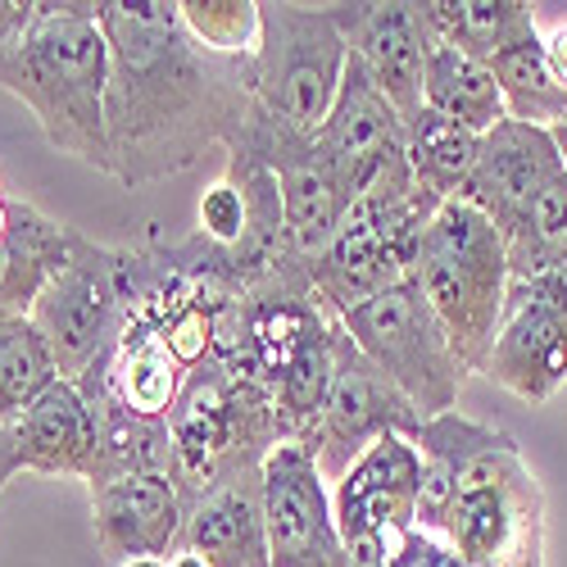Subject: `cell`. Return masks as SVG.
Masks as SVG:
<instances>
[{
  "mask_svg": "<svg viewBox=\"0 0 567 567\" xmlns=\"http://www.w3.org/2000/svg\"><path fill=\"white\" fill-rule=\"evenodd\" d=\"M177 14L214 55H250L259 41V0H177Z\"/></svg>",
  "mask_w": 567,
  "mask_h": 567,
  "instance_id": "obj_26",
  "label": "cell"
},
{
  "mask_svg": "<svg viewBox=\"0 0 567 567\" xmlns=\"http://www.w3.org/2000/svg\"><path fill=\"white\" fill-rule=\"evenodd\" d=\"M495 386L523 404H545L567 386V305L513 281L499 337L482 368Z\"/></svg>",
  "mask_w": 567,
  "mask_h": 567,
  "instance_id": "obj_14",
  "label": "cell"
},
{
  "mask_svg": "<svg viewBox=\"0 0 567 567\" xmlns=\"http://www.w3.org/2000/svg\"><path fill=\"white\" fill-rule=\"evenodd\" d=\"M110 37V177L127 192L177 177L209 146H231L255 114L250 55H214L177 0H101Z\"/></svg>",
  "mask_w": 567,
  "mask_h": 567,
  "instance_id": "obj_1",
  "label": "cell"
},
{
  "mask_svg": "<svg viewBox=\"0 0 567 567\" xmlns=\"http://www.w3.org/2000/svg\"><path fill=\"white\" fill-rule=\"evenodd\" d=\"M177 549L200 554L209 567H272L259 472H246V477H231L196 499H186Z\"/></svg>",
  "mask_w": 567,
  "mask_h": 567,
  "instance_id": "obj_18",
  "label": "cell"
},
{
  "mask_svg": "<svg viewBox=\"0 0 567 567\" xmlns=\"http://www.w3.org/2000/svg\"><path fill=\"white\" fill-rule=\"evenodd\" d=\"M123 567H168V558H132V563H123Z\"/></svg>",
  "mask_w": 567,
  "mask_h": 567,
  "instance_id": "obj_32",
  "label": "cell"
},
{
  "mask_svg": "<svg viewBox=\"0 0 567 567\" xmlns=\"http://www.w3.org/2000/svg\"><path fill=\"white\" fill-rule=\"evenodd\" d=\"M32 14V0H0V45H6Z\"/></svg>",
  "mask_w": 567,
  "mask_h": 567,
  "instance_id": "obj_29",
  "label": "cell"
},
{
  "mask_svg": "<svg viewBox=\"0 0 567 567\" xmlns=\"http://www.w3.org/2000/svg\"><path fill=\"white\" fill-rule=\"evenodd\" d=\"M491 73L499 82V96H504L508 118L532 123V127H549V132L567 123V91L549 73L545 37L540 32L513 41L504 55H495L491 60Z\"/></svg>",
  "mask_w": 567,
  "mask_h": 567,
  "instance_id": "obj_23",
  "label": "cell"
},
{
  "mask_svg": "<svg viewBox=\"0 0 567 567\" xmlns=\"http://www.w3.org/2000/svg\"><path fill=\"white\" fill-rule=\"evenodd\" d=\"M14 472H23L19 467V454H14V441H10V432L0 427V495H6V486H10V477Z\"/></svg>",
  "mask_w": 567,
  "mask_h": 567,
  "instance_id": "obj_30",
  "label": "cell"
},
{
  "mask_svg": "<svg viewBox=\"0 0 567 567\" xmlns=\"http://www.w3.org/2000/svg\"><path fill=\"white\" fill-rule=\"evenodd\" d=\"M313 146L341 182L346 200L417 192L404 146V114L377 91V82L363 73L354 55L346 64V82L332 114L313 132Z\"/></svg>",
  "mask_w": 567,
  "mask_h": 567,
  "instance_id": "obj_10",
  "label": "cell"
},
{
  "mask_svg": "<svg viewBox=\"0 0 567 567\" xmlns=\"http://www.w3.org/2000/svg\"><path fill=\"white\" fill-rule=\"evenodd\" d=\"M69 231L73 227H60L28 200L0 192V318L32 313L45 281L69 259Z\"/></svg>",
  "mask_w": 567,
  "mask_h": 567,
  "instance_id": "obj_19",
  "label": "cell"
},
{
  "mask_svg": "<svg viewBox=\"0 0 567 567\" xmlns=\"http://www.w3.org/2000/svg\"><path fill=\"white\" fill-rule=\"evenodd\" d=\"M55 382L60 363L32 318H0V427H14Z\"/></svg>",
  "mask_w": 567,
  "mask_h": 567,
  "instance_id": "obj_24",
  "label": "cell"
},
{
  "mask_svg": "<svg viewBox=\"0 0 567 567\" xmlns=\"http://www.w3.org/2000/svg\"><path fill=\"white\" fill-rule=\"evenodd\" d=\"M168 436L182 504L231 477L259 472L277 445H287L272 391L218 359L192 372L177 409L168 413Z\"/></svg>",
  "mask_w": 567,
  "mask_h": 567,
  "instance_id": "obj_4",
  "label": "cell"
},
{
  "mask_svg": "<svg viewBox=\"0 0 567 567\" xmlns=\"http://www.w3.org/2000/svg\"><path fill=\"white\" fill-rule=\"evenodd\" d=\"M554 136H558V151H563V159H567V123H563V127H554Z\"/></svg>",
  "mask_w": 567,
  "mask_h": 567,
  "instance_id": "obj_33",
  "label": "cell"
},
{
  "mask_svg": "<svg viewBox=\"0 0 567 567\" xmlns=\"http://www.w3.org/2000/svg\"><path fill=\"white\" fill-rule=\"evenodd\" d=\"M413 287L441 318L445 337L467 372H482L486 354L499 337L513 268L499 227L467 200L436 205L432 223L422 227L413 255Z\"/></svg>",
  "mask_w": 567,
  "mask_h": 567,
  "instance_id": "obj_3",
  "label": "cell"
},
{
  "mask_svg": "<svg viewBox=\"0 0 567 567\" xmlns=\"http://www.w3.org/2000/svg\"><path fill=\"white\" fill-rule=\"evenodd\" d=\"M545 60H549V73L558 78V86L567 91V23H558L545 37Z\"/></svg>",
  "mask_w": 567,
  "mask_h": 567,
  "instance_id": "obj_28",
  "label": "cell"
},
{
  "mask_svg": "<svg viewBox=\"0 0 567 567\" xmlns=\"http://www.w3.org/2000/svg\"><path fill=\"white\" fill-rule=\"evenodd\" d=\"M136 287V250L101 246L82 231H69V259L45 281V291L32 305V327L45 337L60 377L82 382V377L105 363L118 346Z\"/></svg>",
  "mask_w": 567,
  "mask_h": 567,
  "instance_id": "obj_7",
  "label": "cell"
},
{
  "mask_svg": "<svg viewBox=\"0 0 567 567\" xmlns=\"http://www.w3.org/2000/svg\"><path fill=\"white\" fill-rule=\"evenodd\" d=\"M422 427L417 409L400 395V386L377 368L346 332V322L337 327V368L332 386H327L322 413L313 422V432L305 450L313 454L318 472L327 482H341L346 467L382 436H413Z\"/></svg>",
  "mask_w": 567,
  "mask_h": 567,
  "instance_id": "obj_11",
  "label": "cell"
},
{
  "mask_svg": "<svg viewBox=\"0 0 567 567\" xmlns=\"http://www.w3.org/2000/svg\"><path fill=\"white\" fill-rule=\"evenodd\" d=\"M19 454L23 472H41V477H78L86 482L96 467V445H101V422L96 409L82 395L78 382L60 377L41 400L28 404V413L6 427Z\"/></svg>",
  "mask_w": 567,
  "mask_h": 567,
  "instance_id": "obj_17",
  "label": "cell"
},
{
  "mask_svg": "<svg viewBox=\"0 0 567 567\" xmlns=\"http://www.w3.org/2000/svg\"><path fill=\"white\" fill-rule=\"evenodd\" d=\"M350 64V45L332 6L259 0V41L250 51L255 114L272 127L313 136L332 114Z\"/></svg>",
  "mask_w": 567,
  "mask_h": 567,
  "instance_id": "obj_6",
  "label": "cell"
},
{
  "mask_svg": "<svg viewBox=\"0 0 567 567\" xmlns=\"http://www.w3.org/2000/svg\"><path fill=\"white\" fill-rule=\"evenodd\" d=\"M168 567H209L200 554H186V549H177L173 558H168Z\"/></svg>",
  "mask_w": 567,
  "mask_h": 567,
  "instance_id": "obj_31",
  "label": "cell"
},
{
  "mask_svg": "<svg viewBox=\"0 0 567 567\" xmlns=\"http://www.w3.org/2000/svg\"><path fill=\"white\" fill-rule=\"evenodd\" d=\"M422 458L413 436L372 441L346 477L332 482V513L346 540V567H386L391 554L417 532Z\"/></svg>",
  "mask_w": 567,
  "mask_h": 567,
  "instance_id": "obj_9",
  "label": "cell"
},
{
  "mask_svg": "<svg viewBox=\"0 0 567 567\" xmlns=\"http://www.w3.org/2000/svg\"><path fill=\"white\" fill-rule=\"evenodd\" d=\"M563 168H567V159H563L558 136L549 127L504 118L499 127H491L482 136L477 168H472L458 200L477 205L499 227V236H508L517 227V218L532 209V200Z\"/></svg>",
  "mask_w": 567,
  "mask_h": 567,
  "instance_id": "obj_15",
  "label": "cell"
},
{
  "mask_svg": "<svg viewBox=\"0 0 567 567\" xmlns=\"http://www.w3.org/2000/svg\"><path fill=\"white\" fill-rule=\"evenodd\" d=\"M341 322H346L350 341L400 386V395L417 409L422 422L458 409L467 368L458 363L441 318L422 300L413 277L395 281L382 296L363 300Z\"/></svg>",
  "mask_w": 567,
  "mask_h": 567,
  "instance_id": "obj_8",
  "label": "cell"
},
{
  "mask_svg": "<svg viewBox=\"0 0 567 567\" xmlns=\"http://www.w3.org/2000/svg\"><path fill=\"white\" fill-rule=\"evenodd\" d=\"M386 567H467L441 536H432V532H409L404 536V545L391 554V563Z\"/></svg>",
  "mask_w": 567,
  "mask_h": 567,
  "instance_id": "obj_27",
  "label": "cell"
},
{
  "mask_svg": "<svg viewBox=\"0 0 567 567\" xmlns=\"http://www.w3.org/2000/svg\"><path fill=\"white\" fill-rule=\"evenodd\" d=\"M0 91L28 105L60 155L110 177V37L101 0H32L28 23L0 45Z\"/></svg>",
  "mask_w": 567,
  "mask_h": 567,
  "instance_id": "obj_2",
  "label": "cell"
},
{
  "mask_svg": "<svg viewBox=\"0 0 567 567\" xmlns=\"http://www.w3.org/2000/svg\"><path fill=\"white\" fill-rule=\"evenodd\" d=\"M422 532L441 536L467 567H545V491L508 432L467 458Z\"/></svg>",
  "mask_w": 567,
  "mask_h": 567,
  "instance_id": "obj_5",
  "label": "cell"
},
{
  "mask_svg": "<svg viewBox=\"0 0 567 567\" xmlns=\"http://www.w3.org/2000/svg\"><path fill=\"white\" fill-rule=\"evenodd\" d=\"M264 527L272 567H346V540L332 513V491L313 454L296 441L277 445L264 467Z\"/></svg>",
  "mask_w": 567,
  "mask_h": 567,
  "instance_id": "obj_12",
  "label": "cell"
},
{
  "mask_svg": "<svg viewBox=\"0 0 567 567\" xmlns=\"http://www.w3.org/2000/svg\"><path fill=\"white\" fill-rule=\"evenodd\" d=\"M427 19L436 41L482 64L504 55L513 41L540 32L527 0H427Z\"/></svg>",
  "mask_w": 567,
  "mask_h": 567,
  "instance_id": "obj_22",
  "label": "cell"
},
{
  "mask_svg": "<svg viewBox=\"0 0 567 567\" xmlns=\"http://www.w3.org/2000/svg\"><path fill=\"white\" fill-rule=\"evenodd\" d=\"M422 105L472 127L477 136H486L491 127H499L508 118L491 64L454 51V45H445V41H436L427 51V69H422Z\"/></svg>",
  "mask_w": 567,
  "mask_h": 567,
  "instance_id": "obj_20",
  "label": "cell"
},
{
  "mask_svg": "<svg viewBox=\"0 0 567 567\" xmlns=\"http://www.w3.org/2000/svg\"><path fill=\"white\" fill-rule=\"evenodd\" d=\"M332 19L377 91L404 118H413L422 110L427 51L436 45L427 0H354V6H332Z\"/></svg>",
  "mask_w": 567,
  "mask_h": 567,
  "instance_id": "obj_13",
  "label": "cell"
},
{
  "mask_svg": "<svg viewBox=\"0 0 567 567\" xmlns=\"http://www.w3.org/2000/svg\"><path fill=\"white\" fill-rule=\"evenodd\" d=\"M404 146H409V168L413 182L427 192L432 200H458L463 186L477 168V151H482V136L427 110L422 105L413 118H404Z\"/></svg>",
  "mask_w": 567,
  "mask_h": 567,
  "instance_id": "obj_21",
  "label": "cell"
},
{
  "mask_svg": "<svg viewBox=\"0 0 567 567\" xmlns=\"http://www.w3.org/2000/svg\"><path fill=\"white\" fill-rule=\"evenodd\" d=\"M504 246H508L513 281H532L567 264V168L532 200V209L504 236Z\"/></svg>",
  "mask_w": 567,
  "mask_h": 567,
  "instance_id": "obj_25",
  "label": "cell"
},
{
  "mask_svg": "<svg viewBox=\"0 0 567 567\" xmlns=\"http://www.w3.org/2000/svg\"><path fill=\"white\" fill-rule=\"evenodd\" d=\"M182 523L186 504L168 472H136L91 491V532L114 567L132 558H173Z\"/></svg>",
  "mask_w": 567,
  "mask_h": 567,
  "instance_id": "obj_16",
  "label": "cell"
}]
</instances>
